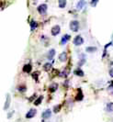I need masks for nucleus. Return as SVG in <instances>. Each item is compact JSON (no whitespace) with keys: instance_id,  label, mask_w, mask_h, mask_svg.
Masks as SVG:
<instances>
[{"instance_id":"5701e85b","label":"nucleus","mask_w":113,"mask_h":122,"mask_svg":"<svg viewBox=\"0 0 113 122\" xmlns=\"http://www.w3.org/2000/svg\"><path fill=\"white\" fill-rule=\"evenodd\" d=\"M18 90L19 92H25L26 91V86H20L18 87Z\"/></svg>"},{"instance_id":"f03ea898","label":"nucleus","mask_w":113,"mask_h":122,"mask_svg":"<svg viewBox=\"0 0 113 122\" xmlns=\"http://www.w3.org/2000/svg\"><path fill=\"white\" fill-rule=\"evenodd\" d=\"M47 9H48V6L46 4H41L38 6V12L40 13L41 15H45L47 12Z\"/></svg>"},{"instance_id":"423d86ee","label":"nucleus","mask_w":113,"mask_h":122,"mask_svg":"<svg viewBox=\"0 0 113 122\" xmlns=\"http://www.w3.org/2000/svg\"><path fill=\"white\" fill-rule=\"evenodd\" d=\"M51 116V111L50 109H46L45 111H43V113H42V118L43 119L50 118Z\"/></svg>"},{"instance_id":"0eeeda50","label":"nucleus","mask_w":113,"mask_h":122,"mask_svg":"<svg viewBox=\"0 0 113 122\" xmlns=\"http://www.w3.org/2000/svg\"><path fill=\"white\" fill-rule=\"evenodd\" d=\"M86 5H87V2H86L85 0H80V1L77 3V5H76V8H77L78 10H81L82 8L86 6Z\"/></svg>"},{"instance_id":"6ab92c4d","label":"nucleus","mask_w":113,"mask_h":122,"mask_svg":"<svg viewBox=\"0 0 113 122\" xmlns=\"http://www.w3.org/2000/svg\"><path fill=\"white\" fill-rule=\"evenodd\" d=\"M107 111H108V112H112L113 111V103H109V104H108L107 106Z\"/></svg>"},{"instance_id":"1a4fd4ad","label":"nucleus","mask_w":113,"mask_h":122,"mask_svg":"<svg viewBox=\"0 0 113 122\" xmlns=\"http://www.w3.org/2000/svg\"><path fill=\"white\" fill-rule=\"evenodd\" d=\"M83 98H84L83 93H82L81 90H79V91H78V94H77L76 97H75V100H76V101H82Z\"/></svg>"},{"instance_id":"4468645a","label":"nucleus","mask_w":113,"mask_h":122,"mask_svg":"<svg viewBox=\"0 0 113 122\" xmlns=\"http://www.w3.org/2000/svg\"><path fill=\"white\" fill-rule=\"evenodd\" d=\"M9 106H10V96L9 95H7V97H6V103H5V109H7L8 107H9Z\"/></svg>"},{"instance_id":"dca6fc26","label":"nucleus","mask_w":113,"mask_h":122,"mask_svg":"<svg viewBox=\"0 0 113 122\" xmlns=\"http://www.w3.org/2000/svg\"><path fill=\"white\" fill-rule=\"evenodd\" d=\"M51 63H50V62H47L43 65L44 71H46V72H49L51 70Z\"/></svg>"},{"instance_id":"9b49d317","label":"nucleus","mask_w":113,"mask_h":122,"mask_svg":"<svg viewBox=\"0 0 113 122\" xmlns=\"http://www.w3.org/2000/svg\"><path fill=\"white\" fill-rule=\"evenodd\" d=\"M70 40V36L69 35H64V36L62 38V41H61V44L63 45V44H65V43L67 42L68 41Z\"/></svg>"},{"instance_id":"6e6552de","label":"nucleus","mask_w":113,"mask_h":122,"mask_svg":"<svg viewBox=\"0 0 113 122\" xmlns=\"http://www.w3.org/2000/svg\"><path fill=\"white\" fill-rule=\"evenodd\" d=\"M59 60L61 61H65L67 60V53L66 52H62L59 56Z\"/></svg>"},{"instance_id":"bb28decb","label":"nucleus","mask_w":113,"mask_h":122,"mask_svg":"<svg viewBox=\"0 0 113 122\" xmlns=\"http://www.w3.org/2000/svg\"><path fill=\"white\" fill-rule=\"evenodd\" d=\"M109 75H110L111 77H113V68L109 71Z\"/></svg>"},{"instance_id":"aec40b11","label":"nucleus","mask_w":113,"mask_h":122,"mask_svg":"<svg viewBox=\"0 0 113 122\" xmlns=\"http://www.w3.org/2000/svg\"><path fill=\"white\" fill-rule=\"evenodd\" d=\"M86 51H87V52H94V51H97V48H96V47H87V48L86 49Z\"/></svg>"},{"instance_id":"2eb2a0df","label":"nucleus","mask_w":113,"mask_h":122,"mask_svg":"<svg viewBox=\"0 0 113 122\" xmlns=\"http://www.w3.org/2000/svg\"><path fill=\"white\" fill-rule=\"evenodd\" d=\"M58 4H59V7L64 8L66 6V0H59Z\"/></svg>"},{"instance_id":"f257e3e1","label":"nucleus","mask_w":113,"mask_h":122,"mask_svg":"<svg viewBox=\"0 0 113 122\" xmlns=\"http://www.w3.org/2000/svg\"><path fill=\"white\" fill-rule=\"evenodd\" d=\"M70 29L72 31H77L79 30V22L77 20H73L70 22Z\"/></svg>"},{"instance_id":"39448f33","label":"nucleus","mask_w":113,"mask_h":122,"mask_svg":"<svg viewBox=\"0 0 113 122\" xmlns=\"http://www.w3.org/2000/svg\"><path fill=\"white\" fill-rule=\"evenodd\" d=\"M36 113H37V110L35 109V108H31V109L27 113L26 117H27V118H31V117H35Z\"/></svg>"},{"instance_id":"412c9836","label":"nucleus","mask_w":113,"mask_h":122,"mask_svg":"<svg viewBox=\"0 0 113 122\" xmlns=\"http://www.w3.org/2000/svg\"><path fill=\"white\" fill-rule=\"evenodd\" d=\"M41 101H42V97H39L37 100L34 102V104H35V106H39V105L41 103Z\"/></svg>"},{"instance_id":"7ed1b4c3","label":"nucleus","mask_w":113,"mask_h":122,"mask_svg":"<svg viewBox=\"0 0 113 122\" xmlns=\"http://www.w3.org/2000/svg\"><path fill=\"white\" fill-rule=\"evenodd\" d=\"M60 31H61V28H60V26H58V25H56V26H53L52 28H51V35L52 36H56V35H58L59 33H60Z\"/></svg>"},{"instance_id":"a878e982","label":"nucleus","mask_w":113,"mask_h":122,"mask_svg":"<svg viewBox=\"0 0 113 122\" xmlns=\"http://www.w3.org/2000/svg\"><path fill=\"white\" fill-rule=\"evenodd\" d=\"M38 75H39V73H34L33 74H32V77H33L34 79H37Z\"/></svg>"},{"instance_id":"ddd939ff","label":"nucleus","mask_w":113,"mask_h":122,"mask_svg":"<svg viewBox=\"0 0 113 122\" xmlns=\"http://www.w3.org/2000/svg\"><path fill=\"white\" fill-rule=\"evenodd\" d=\"M57 88H58V85H57V84H52V85H51L50 87H49V90H50V92L53 93V92L56 91Z\"/></svg>"},{"instance_id":"4be33fe9","label":"nucleus","mask_w":113,"mask_h":122,"mask_svg":"<svg viewBox=\"0 0 113 122\" xmlns=\"http://www.w3.org/2000/svg\"><path fill=\"white\" fill-rule=\"evenodd\" d=\"M61 110V105H57L54 107V108H53V112L54 113H57V112H59Z\"/></svg>"},{"instance_id":"a211bd4d","label":"nucleus","mask_w":113,"mask_h":122,"mask_svg":"<svg viewBox=\"0 0 113 122\" xmlns=\"http://www.w3.org/2000/svg\"><path fill=\"white\" fill-rule=\"evenodd\" d=\"M37 27H38L37 22H36V21H31V30L37 29Z\"/></svg>"},{"instance_id":"393cba45","label":"nucleus","mask_w":113,"mask_h":122,"mask_svg":"<svg viewBox=\"0 0 113 122\" xmlns=\"http://www.w3.org/2000/svg\"><path fill=\"white\" fill-rule=\"evenodd\" d=\"M108 92H109V93H111V94H113V86H108Z\"/></svg>"},{"instance_id":"b1692460","label":"nucleus","mask_w":113,"mask_h":122,"mask_svg":"<svg viewBox=\"0 0 113 122\" xmlns=\"http://www.w3.org/2000/svg\"><path fill=\"white\" fill-rule=\"evenodd\" d=\"M98 0H92V2H91V6H97V3H98Z\"/></svg>"},{"instance_id":"f8f14e48","label":"nucleus","mask_w":113,"mask_h":122,"mask_svg":"<svg viewBox=\"0 0 113 122\" xmlns=\"http://www.w3.org/2000/svg\"><path fill=\"white\" fill-rule=\"evenodd\" d=\"M54 55H55V50L54 49L50 50V51H49V53H48V59H49V60H51V59L54 57Z\"/></svg>"},{"instance_id":"9d476101","label":"nucleus","mask_w":113,"mask_h":122,"mask_svg":"<svg viewBox=\"0 0 113 122\" xmlns=\"http://www.w3.org/2000/svg\"><path fill=\"white\" fill-rule=\"evenodd\" d=\"M31 64H26V65H24V67H23V72L24 73H30L31 71Z\"/></svg>"},{"instance_id":"20e7f679","label":"nucleus","mask_w":113,"mask_h":122,"mask_svg":"<svg viewBox=\"0 0 113 122\" xmlns=\"http://www.w3.org/2000/svg\"><path fill=\"white\" fill-rule=\"evenodd\" d=\"M83 43H84V39H83L81 36H76L75 39H74V44L76 45V46L82 45Z\"/></svg>"},{"instance_id":"f3484780","label":"nucleus","mask_w":113,"mask_h":122,"mask_svg":"<svg viewBox=\"0 0 113 122\" xmlns=\"http://www.w3.org/2000/svg\"><path fill=\"white\" fill-rule=\"evenodd\" d=\"M75 73L77 76H84V72L82 71L81 69H76L75 71Z\"/></svg>"}]
</instances>
